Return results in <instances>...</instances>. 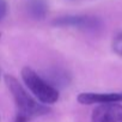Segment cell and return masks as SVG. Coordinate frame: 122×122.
<instances>
[{
	"label": "cell",
	"instance_id": "4",
	"mask_svg": "<svg viewBox=\"0 0 122 122\" xmlns=\"http://www.w3.org/2000/svg\"><path fill=\"white\" fill-rule=\"evenodd\" d=\"M59 26H72L81 30H97L101 26V22L96 17L89 16H68L59 18L54 22Z\"/></svg>",
	"mask_w": 122,
	"mask_h": 122
},
{
	"label": "cell",
	"instance_id": "2",
	"mask_svg": "<svg viewBox=\"0 0 122 122\" xmlns=\"http://www.w3.org/2000/svg\"><path fill=\"white\" fill-rule=\"evenodd\" d=\"M22 78L31 93L43 104H53L59 99V91L42 76L37 74L34 70L24 67L22 70Z\"/></svg>",
	"mask_w": 122,
	"mask_h": 122
},
{
	"label": "cell",
	"instance_id": "6",
	"mask_svg": "<svg viewBox=\"0 0 122 122\" xmlns=\"http://www.w3.org/2000/svg\"><path fill=\"white\" fill-rule=\"evenodd\" d=\"M26 9L31 18L36 20H41L46 18L47 12H48V5L46 3V0H29Z\"/></svg>",
	"mask_w": 122,
	"mask_h": 122
},
{
	"label": "cell",
	"instance_id": "9",
	"mask_svg": "<svg viewBox=\"0 0 122 122\" xmlns=\"http://www.w3.org/2000/svg\"><path fill=\"white\" fill-rule=\"evenodd\" d=\"M0 77H1V71H0Z\"/></svg>",
	"mask_w": 122,
	"mask_h": 122
},
{
	"label": "cell",
	"instance_id": "7",
	"mask_svg": "<svg viewBox=\"0 0 122 122\" xmlns=\"http://www.w3.org/2000/svg\"><path fill=\"white\" fill-rule=\"evenodd\" d=\"M112 49H114V51L117 55L122 56V32L118 34L114 38V41H112Z\"/></svg>",
	"mask_w": 122,
	"mask_h": 122
},
{
	"label": "cell",
	"instance_id": "8",
	"mask_svg": "<svg viewBox=\"0 0 122 122\" xmlns=\"http://www.w3.org/2000/svg\"><path fill=\"white\" fill-rule=\"evenodd\" d=\"M7 13V3L6 0H0V22H1Z\"/></svg>",
	"mask_w": 122,
	"mask_h": 122
},
{
	"label": "cell",
	"instance_id": "3",
	"mask_svg": "<svg viewBox=\"0 0 122 122\" xmlns=\"http://www.w3.org/2000/svg\"><path fill=\"white\" fill-rule=\"evenodd\" d=\"M92 122H122V105L120 102L99 104L92 112Z\"/></svg>",
	"mask_w": 122,
	"mask_h": 122
},
{
	"label": "cell",
	"instance_id": "1",
	"mask_svg": "<svg viewBox=\"0 0 122 122\" xmlns=\"http://www.w3.org/2000/svg\"><path fill=\"white\" fill-rule=\"evenodd\" d=\"M5 81L15 98V102L18 109L16 122H28L30 118L35 116H41L48 112V108L38 103L37 101H35L25 91V89L19 84V81L16 78H13L12 76H6Z\"/></svg>",
	"mask_w": 122,
	"mask_h": 122
},
{
	"label": "cell",
	"instance_id": "5",
	"mask_svg": "<svg viewBox=\"0 0 122 122\" xmlns=\"http://www.w3.org/2000/svg\"><path fill=\"white\" fill-rule=\"evenodd\" d=\"M78 102L81 104H103L111 102H122V92H111V93L84 92L78 96Z\"/></svg>",
	"mask_w": 122,
	"mask_h": 122
}]
</instances>
